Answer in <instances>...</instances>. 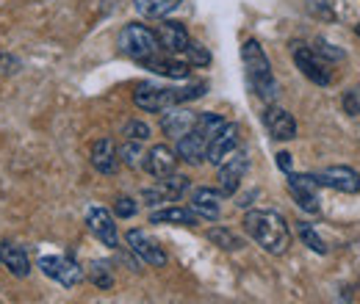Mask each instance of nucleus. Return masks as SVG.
Instances as JSON below:
<instances>
[{"instance_id":"1","label":"nucleus","mask_w":360,"mask_h":304,"mask_svg":"<svg viewBox=\"0 0 360 304\" xmlns=\"http://www.w3.org/2000/svg\"><path fill=\"white\" fill-rule=\"evenodd\" d=\"M244 230L269 255H285L288 246H291L288 221L280 213H274V211H250L244 216Z\"/></svg>"},{"instance_id":"2","label":"nucleus","mask_w":360,"mask_h":304,"mask_svg":"<svg viewBox=\"0 0 360 304\" xmlns=\"http://www.w3.org/2000/svg\"><path fill=\"white\" fill-rule=\"evenodd\" d=\"M205 84H197V86H186V88H167V86H153V84H141L134 91V103L141 111H150V114H158V111H169L180 103H188V100H197L205 94Z\"/></svg>"},{"instance_id":"3","label":"nucleus","mask_w":360,"mask_h":304,"mask_svg":"<svg viewBox=\"0 0 360 304\" xmlns=\"http://www.w3.org/2000/svg\"><path fill=\"white\" fill-rule=\"evenodd\" d=\"M241 61H244V70H247V81H250V88L261 97L271 103L277 97V81L271 75V64L264 53L261 42L255 39H247L244 47H241Z\"/></svg>"},{"instance_id":"4","label":"nucleus","mask_w":360,"mask_h":304,"mask_svg":"<svg viewBox=\"0 0 360 304\" xmlns=\"http://www.w3.org/2000/svg\"><path fill=\"white\" fill-rule=\"evenodd\" d=\"M117 44H120V53H125L128 58H134V61H139V64L161 53V44H158L155 31H150L147 25H139V22L125 25V28L120 31Z\"/></svg>"},{"instance_id":"5","label":"nucleus","mask_w":360,"mask_h":304,"mask_svg":"<svg viewBox=\"0 0 360 304\" xmlns=\"http://www.w3.org/2000/svg\"><path fill=\"white\" fill-rule=\"evenodd\" d=\"M291 55H294L297 70H300V72H302L308 81H314L316 86H327V84H333L330 64H327V61H321V58L316 55L308 44L291 42Z\"/></svg>"},{"instance_id":"6","label":"nucleus","mask_w":360,"mask_h":304,"mask_svg":"<svg viewBox=\"0 0 360 304\" xmlns=\"http://www.w3.org/2000/svg\"><path fill=\"white\" fill-rule=\"evenodd\" d=\"M39 268H42L45 277H50L53 282H58L64 288H75L78 282H84V268L75 260H70V258H61V255H53V258L47 255V258H42Z\"/></svg>"},{"instance_id":"7","label":"nucleus","mask_w":360,"mask_h":304,"mask_svg":"<svg viewBox=\"0 0 360 304\" xmlns=\"http://www.w3.org/2000/svg\"><path fill=\"white\" fill-rule=\"evenodd\" d=\"M183 191H188V177H183V174H169V177H164L158 185L144 188V191H141V199H144L147 208H158V205H164V202H175Z\"/></svg>"},{"instance_id":"8","label":"nucleus","mask_w":360,"mask_h":304,"mask_svg":"<svg viewBox=\"0 0 360 304\" xmlns=\"http://www.w3.org/2000/svg\"><path fill=\"white\" fill-rule=\"evenodd\" d=\"M311 177L316 180V185H327L341 194H358L360 191V174L349 166H330V169L314 172Z\"/></svg>"},{"instance_id":"9","label":"nucleus","mask_w":360,"mask_h":304,"mask_svg":"<svg viewBox=\"0 0 360 304\" xmlns=\"http://www.w3.org/2000/svg\"><path fill=\"white\" fill-rule=\"evenodd\" d=\"M128 246L134 249L136 258H141L147 265L161 268V265H167V260H169L167 252H164V246H161L155 238H150L144 230H131V232H128Z\"/></svg>"},{"instance_id":"10","label":"nucleus","mask_w":360,"mask_h":304,"mask_svg":"<svg viewBox=\"0 0 360 304\" xmlns=\"http://www.w3.org/2000/svg\"><path fill=\"white\" fill-rule=\"evenodd\" d=\"M86 224H89L91 235H94L100 244H105L108 249H117V246H120L117 224H114V216H111L105 208H100V205L89 208V211H86Z\"/></svg>"},{"instance_id":"11","label":"nucleus","mask_w":360,"mask_h":304,"mask_svg":"<svg viewBox=\"0 0 360 304\" xmlns=\"http://www.w3.org/2000/svg\"><path fill=\"white\" fill-rule=\"evenodd\" d=\"M316 180L311 174H294L288 172V191L294 197V202L305 211V213H319V194H316Z\"/></svg>"},{"instance_id":"12","label":"nucleus","mask_w":360,"mask_h":304,"mask_svg":"<svg viewBox=\"0 0 360 304\" xmlns=\"http://www.w3.org/2000/svg\"><path fill=\"white\" fill-rule=\"evenodd\" d=\"M250 169V158L247 152H233L225 164L219 166V188H222V197H233L241 185V177Z\"/></svg>"},{"instance_id":"13","label":"nucleus","mask_w":360,"mask_h":304,"mask_svg":"<svg viewBox=\"0 0 360 304\" xmlns=\"http://www.w3.org/2000/svg\"><path fill=\"white\" fill-rule=\"evenodd\" d=\"M236 150H238V125L227 122L225 128L208 141V155H205V158H208L214 166H222Z\"/></svg>"},{"instance_id":"14","label":"nucleus","mask_w":360,"mask_h":304,"mask_svg":"<svg viewBox=\"0 0 360 304\" xmlns=\"http://www.w3.org/2000/svg\"><path fill=\"white\" fill-rule=\"evenodd\" d=\"M178 152H172L167 144H155L150 152H144V172L153 174V177H158V180H164V177H169V174H175V166H178Z\"/></svg>"},{"instance_id":"15","label":"nucleus","mask_w":360,"mask_h":304,"mask_svg":"<svg viewBox=\"0 0 360 304\" xmlns=\"http://www.w3.org/2000/svg\"><path fill=\"white\" fill-rule=\"evenodd\" d=\"M155 37H158L161 50L169 53V55H180V53L188 47V42H191L186 25H183V22H175V20H164V22L158 25Z\"/></svg>"},{"instance_id":"16","label":"nucleus","mask_w":360,"mask_h":304,"mask_svg":"<svg viewBox=\"0 0 360 304\" xmlns=\"http://www.w3.org/2000/svg\"><path fill=\"white\" fill-rule=\"evenodd\" d=\"M264 125H266V131H269L271 138H277V141H291V138H297V122H294V117H291L285 108L269 105V108L264 111Z\"/></svg>"},{"instance_id":"17","label":"nucleus","mask_w":360,"mask_h":304,"mask_svg":"<svg viewBox=\"0 0 360 304\" xmlns=\"http://www.w3.org/2000/svg\"><path fill=\"white\" fill-rule=\"evenodd\" d=\"M175 152H178L180 161H186V164H191V166H200V164L205 161V155H208V138L200 131L191 128L186 136L178 138V150H175Z\"/></svg>"},{"instance_id":"18","label":"nucleus","mask_w":360,"mask_h":304,"mask_svg":"<svg viewBox=\"0 0 360 304\" xmlns=\"http://www.w3.org/2000/svg\"><path fill=\"white\" fill-rule=\"evenodd\" d=\"M141 64H144L150 72L164 75V78H169V81H186L188 72H191V67H188L186 61L172 58V55H153V58H147V61H141Z\"/></svg>"},{"instance_id":"19","label":"nucleus","mask_w":360,"mask_h":304,"mask_svg":"<svg viewBox=\"0 0 360 304\" xmlns=\"http://www.w3.org/2000/svg\"><path fill=\"white\" fill-rule=\"evenodd\" d=\"M91 166L100 174H114L120 166V155H117V144L111 138H100L91 147Z\"/></svg>"},{"instance_id":"20","label":"nucleus","mask_w":360,"mask_h":304,"mask_svg":"<svg viewBox=\"0 0 360 304\" xmlns=\"http://www.w3.org/2000/svg\"><path fill=\"white\" fill-rule=\"evenodd\" d=\"M219 202H222V194L214 188H197L191 194V211L200 218H208V221L219 218V211H222Z\"/></svg>"},{"instance_id":"21","label":"nucleus","mask_w":360,"mask_h":304,"mask_svg":"<svg viewBox=\"0 0 360 304\" xmlns=\"http://www.w3.org/2000/svg\"><path fill=\"white\" fill-rule=\"evenodd\" d=\"M150 221H153V224H178V227H197L200 216H197L191 208H180V205H172V208H161V211H153V213H150Z\"/></svg>"},{"instance_id":"22","label":"nucleus","mask_w":360,"mask_h":304,"mask_svg":"<svg viewBox=\"0 0 360 304\" xmlns=\"http://www.w3.org/2000/svg\"><path fill=\"white\" fill-rule=\"evenodd\" d=\"M194 122H197V117L191 111L169 108V114H164V119H161V131L167 136H172V138H180V136H186L194 128Z\"/></svg>"},{"instance_id":"23","label":"nucleus","mask_w":360,"mask_h":304,"mask_svg":"<svg viewBox=\"0 0 360 304\" xmlns=\"http://www.w3.org/2000/svg\"><path fill=\"white\" fill-rule=\"evenodd\" d=\"M0 263L14 274V277H28L31 274V263L28 255L20 249V246H11V244H0Z\"/></svg>"},{"instance_id":"24","label":"nucleus","mask_w":360,"mask_h":304,"mask_svg":"<svg viewBox=\"0 0 360 304\" xmlns=\"http://www.w3.org/2000/svg\"><path fill=\"white\" fill-rule=\"evenodd\" d=\"M136 11L147 20H164L167 14H172L183 0H134Z\"/></svg>"},{"instance_id":"25","label":"nucleus","mask_w":360,"mask_h":304,"mask_svg":"<svg viewBox=\"0 0 360 304\" xmlns=\"http://www.w3.org/2000/svg\"><path fill=\"white\" fill-rule=\"evenodd\" d=\"M208 241L217 244V246L225 249V252H238V249H244L241 235H236V232L227 230V227H211V230H208Z\"/></svg>"},{"instance_id":"26","label":"nucleus","mask_w":360,"mask_h":304,"mask_svg":"<svg viewBox=\"0 0 360 304\" xmlns=\"http://www.w3.org/2000/svg\"><path fill=\"white\" fill-rule=\"evenodd\" d=\"M225 117H219V114H200L197 117V122H194V131H200L208 141L217 136V133L225 128Z\"/></svg>"},{"instance_id":"27","label":"nucleus","mask_w":360,"mask_h":304,"mask_svg":"<svg viewBox=\"0 0 360 304\" xmlns=\"http://www.w3.org/2000/svg\"><path fill=\"white\" fill-rule=\"evenodd\" d=\"M297 232H300V238H302V244L316 252V255H327V246H324V241H321V235L314 230V224H308V221H300L297 224Z\"/></svg>"},{"instance_id":"28","label":"nucleus","mask_w":360,"mask_h":304,"mask_svg":"<svg viewBox=\"0 0 360 304\" xmlns=\"http://www.w3.org/2000/svg\"><path fill=\"white\" fill-rule=\"evenodd\" d=\"M117 155H120V164H125V166H131V169H136V166H141L144 164V152H141V141H125L120 150H117Z\"/></svg>"},{"instance_id":"29","label":"nucleus","mask_w":360,"mask_h":304,"mask_svg":"<svg viewBox=\"0 0 360 304\" xmlns=\"http://www.w3.org/2000/svg\"><path fill=\"white\" fill-rule=\"evenodd\" d=\"M180 55H183V61H186L188 67H205V64H211V53L200 42H188V47H186Z\"/></svg>"},{"instance_id":"30","label":"nucleus","mask_w":360,"mask_h":304,"mask_svg":"<svg viewBox=\"0 0 360 304\" xmlns=\"http://www.w3.org/2000/svg\"><path fill=\"white\" fill-rule=\"evenodd\" d=\"M89 279L100 291H111V288H114V277H111V271H108V263H103V260L91 263Z\"/></svg>"},{"instance_id":"31","label":"nucleus","mask_w":360,"mask_h":304,"mask_svg":"<svg viewBox=\"0 0 360 304\" xmlns=\"http://www.w3.org/2000/svg\"><path fill=\"white\" fill-rule=\"evenodd\" d=\"M122 136L131 138V141H147V138H150V125L141 122V119H131V122L122 128Z\"/></svg>"},{"instance_id":"32","label":"nucleus","mask_w":360,"mask_h":304,"mask_svg":"<svg viewBox=\"0 0 360 304\" xmlns=\"http://www.w3.org/2000/svg\"><path fill=\"white\" fill-rule=\"evenodd\" d=\"M314 53L321 58V61H341L344 58V50H338L335 44H327L324 39H316V47H314Z\"/></svg>"},{"instance_id":"33","label":"nucleus","mask_w":360,"mask_h":304,"mask_svg":"<svg viewBox=\"0 0 360 304\" xmlns=\"http://www.w3.org/2000/svg\"><path fill=\"white\" fill-rule=\"evenodd\" d=\"M308 11L316 14L319 20H333V8H330V0H308Z\"/></svg>"},{"instance_id":"34","label":"nucleus","mask_w":360,"mask_h":304,"mask_svg":"<svg viewBox=\"0 0 360 304\" xmlns=\"http://www.w3.org/2000/svg\"><path fill=\"white\" fill-rule=\"evenodd\" d=\"M114 211H117V216L120 218H131V216H136L139 205H136L131 197H120V199H117V205H114Z\"/></svg>"},{"instance_id":"35","label":"nucleus","mask_w":360,"mask_h":304,"mask_svg":"<svg viewBox=\"0 0 360 304\" xmlns=\"http://www.w3.org/2000/svg\"><path fill=\"white\" fill-rule=\"evenodd\" d=\"M344 108H347V114L358 117L360 114V88H352V91L344 97Z\"/></svg>"},{"instance_id":"36","label":"nucleus","mask_w":360,"mask_h":304,"mask_svg":"<svg viewBox=\"0 0 360 304\" xmlns=\"http://www.w3.org/2000/svg\"><path fill=\"white\" fill-rule=\"evenodd\" d=\"M277 166L285 174L291 172V155H288V152H280V155H277Z\"/></svg>"},{"instance_id":"37","label":"nucleus","mask_w":360,"mask_h":304,"mask_svg":"<svg viewBox=\"0 0 360 304\" xmlns=\"http://www.w3.org/2000/svg\"><path fill=\"white\" fill-rule=\"evenodd\" d=\"M355 34H358V37H360V25H358V28H355Z\"/></svg>"}]
</instances>
